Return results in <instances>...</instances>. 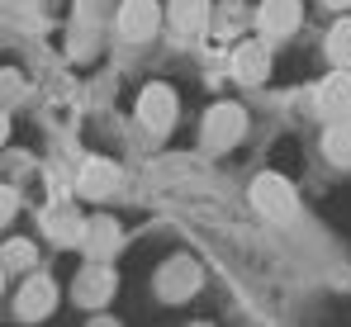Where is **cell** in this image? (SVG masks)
<instances>
[{
	"label": "cell",
	"instance_id": "obj_1",
	"mask_svg": "<svg viewBox=\"0 0 351 327\" xmlns=\"http://www.w3.org/2000/svg\"><path fill=\"white\" fill-rule=\"evenodd\" d=\"M252 204H256L266 218H276V223H290V218H294V185H290V180H280V175H256V185H252Z\"/></svg>",
	"mask_w": 351,
	"mask_h": 327
},
{
	"label": "cell",
	"instance_id": "obj_2",
	"mask_svg": "<svg viewBox=\"0 0 351 327\" xmlns=\"http://www.w3.org/2000/svg\"><path fill=\"white\" fill-rule=\"evenodd\" d=\"M157 19H162L157 0H123V5H119V34H123L128 43L152 38V34H157Z\"/></svg>",
	"mask_w": 351,
	"mask_h": 327
},
{
	"label": "cell",
	"instance_id": "obj_3",
	"mask_svg": "<svg viewBox=\"0 0 351 327\" xmlns=\"http://www.w3.org/2000/svg\"><path fill=\"white\" fill-rule=\"evenodd\" d=\"M242 128H247V114L237 105H219V109H209V119H204V143L214 152H223V147H233L242 138Z\"/></svg>",
	"mask_w": 351,
	"mask_h": 327
},
{
	"label": "cell",
	"instance_id": "obj_4",
	"mask_svg": "<svg viewBox=\"0 0 351 327\" xmlns=\"http://www.w3.org/2000/svg\"><path fill=\"white\" fill-rule=\"evenodd\" d=\"M138 119L152 128V133H167L176 123V90L171 86H147L138 95Z\"/></svg>",
	"mask_w": 351,
	"mask_h": 327
},
{
	"label": "cell",
	"instance_id": "obj_5",
	"mask_svg": "<svg viewBox=\"0 0 351 327\" xmlns=\"http://www.w3.org/2000/svg\"><path fill=\"white\" fill-rule=\"evenodd\" d=\"M53 304H58V284H53L48 275L24 280V289H19V299H14V308H19L24 323H38L43 313H53Z\"/></svg>",
	"mask_w": 351,
	"mask_h": 327
},
{
	"label": "cell",
	"instance_id": "obj_6",
	"mask_svg": "<svg viewBox=\"0 0 351 327\" xmlns=\"http://www.w3.org/2000/svg\"><path fill=\"white\" fill-rule=\"evenodd\" d=\"M299 0H266L261 10H256V24H261V34L266 38H285V34H294L299 29Z\"/></svg>",
	"mask_w": 351,
	"mask_h": 327
},
{
	"label": "cell",
	"instance_id": "obj_7",
	"mask_svg": "<svg viewBox=\"0 0 351 327\" xmlns=\"http://www.w3.org/2000/svg\"><path fill=\"white\" fill-rule=\"evenodd\" d=\"M266 71H271V53H266V43H242L233 53V76L242 86H256V81H266Z\"/></svg>",
	"mask_w": 351,
	"mask_h": 327
},
{
	"label": "cell",
	"instance_id": "obj_8",
	"mask_svg": "<svg viewBox=\"0 0 351 327\" xmlns=\"http://www.w3.org/2000/svg\"><path fill=\"white\" fill-rule=\"evenodd\" d=\"M209 24V0H171V29L176 38H199Z\"/></svg>",
	"mask_w": 351,
	"mask_h": 327
},
{
	"label": "cell",
	"instance_id": "obj_9",
	"mask_svg": "<svg viewBox=\"0 0 351 327\" xmlns=\"http://www.w3.org/2000/svg\"><path fill=\"white\" fill-rule=\"evenodd\" d=\"M43 228H48V237H53L58 247L81 242V232H86V223L76 218V209H71V204H53V209L43 214Z\"/></svg>",
	"mask_w": 351,
	"mask_h": 327
},
{
	"label": "cell",
	"instance_id": "obj_10",
	"mask_svg": "<svg viewBox=\"0 0 351 327\" xmlns=\"http://www.w3.org/2000/svg\"><path fill=\"white\" fill-rule=\"evenodd\" d=\"M318 109H323L328 119H342L351 109V76L347 71H337V76H328V81L318 86Z\"/></svg>",
	"mask_w": 351,
	"mask_h": 327
},
{
	"label": "cell",
	"instance_id": "obj_11",
	"mask_svg": "<svg viewBox=\"0 0 351 327\" xmlns=\"http://www.w3.org/2000/svg\"><path fill=\"white\" fill-rule=\"evenodd\" d=\"M114 185H119L114 162H86V171H81V195L86 199H105V195H114Z\"/></svg>",
	"mask_w": 351,
	"mask_h": 327
},
{
	"label": "cell",
	"instance_id": "obj_12",
	"mask_svg": "<svg viewBox=\"0 0 351 327\" xmlns=\"http://www.w3.org/2000/svg\"><path fill=\"white\" fill-rule=\"evenodd\" d=\"M110 289H114V275L105 271V266H90V271L76 280V299H81L86 308H95L100 299H110Z\"/></svg>",
	"mask_w": 351,
	"mask_h": 327
},
{
	"label": "cell",
	"instance_id": "obj_13",
	"mask_svg": "<svg viewBox=\"0 0 351 327\" xmlns=\"http://www.w3.org/2000/svg\"><path fill=\"white\" fill-rule=\"evenodd\" d=\"M195 289H199V271H195L190 261L167 266V275H162V299H185V294H195Z\"/></svg>",
	"mask_w": 351,
	"mask_h": 327
},
{
	"label": "cell",
	"instance_id": "obj_14",
	"mask_svg": "<svg viewBox=\"0 0 351 327\" xmlns=\"http://www.w3.org/2000/svg\"><path fill=\"white\" fill-rule=\"evenodd\" d=\"M81 242L90 247V256H100V252H114V247H119V228H114V218H95V223H86Z\"/></svg>",
	"mask_w": 351,
	"mask_h": 327
},
{
	"label": "cell",
	"instance_id": "obj_15",
	"mask_svg": "<svg viewBox=\"0 0 351 327\" xmlns=\"http://www.w3.org/2000/svg\"><path fill=\"white\" fill-rule=\"evenodd\" d=\"M323 152H328V162L351 166V123H332V128H328V138H323Z\"/></svg>",
	"mask_w": 351,
	"mask_h": 327
},
{
	"label": "cell",
	"instance_id": "obj_16",
	"mask_svg": "<svg viewBox=\"0 0 351 327\" xmlns=\"http://www.w3.org/2000/svg\"><path fill=\"white\" fill-rule=\"evenodd\" d=\"M328 57H332L337 66H351V19L332 24V34H328Z\"/></svg>",
	"mask_w": 351,
	"mask_h": 327
},
{
	"label": "cell",
	"instance_id": "obj_17",
	"mask_svg": "<svg viewBox=\"0 0 351 327\" xmlns=\"http://www.w3.org/2000/svg\"><path fill=\"white\" fill-rule=\"evenodd\" d=\"M5 266H10V271H24V266H34V247H29V242H10V247L0 252V271H5Z\"/></svg>",
	"mask_w": 351,
	"mask_h": 327
},
{
	"label": "cell",
	"instance_id": "obj_18",
	"mask_svg": "<svg viewBox=\"0 0 351 327\" xmlns=\"http://www.w3.org/2000/svg\"><path fill=\"white\" fill-rule=\"evenodd\" d=\"M24 90H19V76L14 71H0V105H10V100H19Z\"/></svg>",
	"mask_w": 351,
	"mask_h": 327
},
{
	"label": "cell",
	"instance_id": "obj_19",
	"mask_svg": "<svg viewBox=\"0 0 351 327\" xmlns=\"http://www.w3.org/2000/svg\"><path fill=\"white\" fill-rule=\"evenodd\" d=\"M237 24H242V5H237V0H228V5H223V19H219V29H223V34H233Z\"/></svg>",
	"mask_w": 351,
	"mask_h": 327
},
{
	"label": "cell",
	"instance_id": "obj_20",
	"mask_svg": "<svg viewBox=\"0 0 351 327\" xmlns=\"http://www.w3.org/2000/svg\"><path fill=\"white\" fill-rule=\"evenodd\" d=\"M14 209H19L14 190H10V185H0V223H10V218H14Z\"/></svg>",
	"mask_w": 351,
	"mask_h": 327
},
{
	"label": "cell",
	"instance_id": "obj_21",
	"mask_svg": "<svg viewBox=\"0 0 351 327\" xmlns=\"http://www.w3.org/2000/svg\"><path fill=\"white\" fill-rule=\"evenodd\" d=\"M328 5H332V10H347V5H351V0H328Z\"/></svg>",
	"mask_w": 351,
	"mask_h": 327
},
{
	"label": "cell",
	"instance_id": "obj_22",
	"mask_svg": "<svg viewBox=\"0 0 351 327\" xmlns=\"http://www.w3.org/2000/svg\"><path fill=\"white\" fill-rule=\"evenodd\" d=\"M5 133H10V128H5V114H0V143H5Z\"/></svg>",
	"mask_w": 351,
	"mask_h": 327
},
{
	"label": "cell",
	"instance_id": "obj_23",
	"mask_svg": "<svg viewBox=\"0 0 351 327\" xmlns=\"http://www.w3.org/2000/svg\"><path fill=\"white\" fill-rule=\"evenodd\" d=\"M0 275H5V271H0Z\"/></svg>",
	"mask_w": 351,
	"mask_h": 327
}]
</instances>
